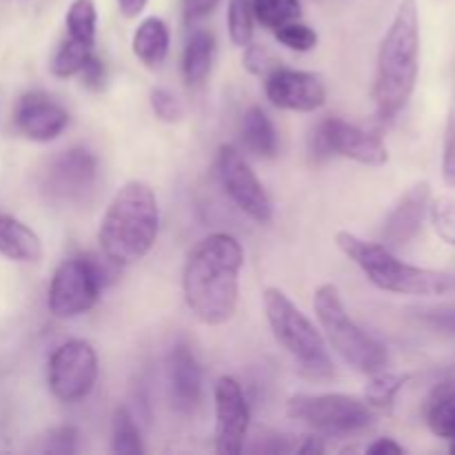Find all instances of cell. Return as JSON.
I'll use <instances>...</instances> for the list:
<instances>
[{"instance_id": "obj_1", "label": "cell", "mask_w": 455, "mask_h": 455, "mask_svg": "<svg viewBox=\"0 0 455 455\" xmlns=\"http://www.w3.org/2000/svg\"><path fill=\"white\" fill-rule=\"evenodd\" d=\"M243 262V247L229 234H212L196 244L182 269V291L200 323L218 327L234 318Z\"/></svg>"}, {"instance_id": "obj_2", "label": "cell", "mask_w": 455, "mask_h": 455, "mask_svg": "<svg viewBox=\"0 0 455 455\" xmlns=\"http://www.w3.org/2000/svg\"><path fill=\"white\" fill-rule=\"evenodd\" d=\"M420 74V12L418 0H400L378 52L373 100L382 120H394L411 100Z\"/></svg>"}, {"instance_id": "obj_3", "label": "cell", "mask_w": 455, "mask_h": 455, "mask_svg": "<svg viewBox=\"0 0 455 455\" xmlns=\"http://www.w3.org/2000/svg\"><path fill=\"white\" fill-rule=\"evenodd\" d=\"M160 209L154 189L142 180H129L116 191L98 229V243L116 267L136 265L158 238Z\"/></svg>"}, {"instance_id": "obj_4", "label": "cell", "mask_w": 455, "mask_h": 455, "mask_svg": "<svg viewBox=\"0 0 455 455\" xmlns=\"http://www.w3.org/2000/svg\"><path fill=\"white\" fill-rule=\"evenodd\" d=\"M336 244L349 260L358 265L378 289L400 296H447L455 293V274L422 269L395 258L394 249L380 243H367L351 231H338Z\"/></svg>"}, {"instance_id": "obj_5", "label": "cell", "mask_w": 455, "mask_h": 455, "mask_svg": "<svg viewBox=\"0 0 455 455\" xmlns=\"http://www.w3.org/2000/svg\"><path fill=\"white\" fill-rule=\"evenodd\" d=\"M314 309L331 349L351 369L364 373V376H373V373L387 369L389 351L347 314V307L336 284L318 287L314 298Z\"/></svg>"}, {"instance_id": "obj_6", "label": "cell", "mask_w": 455, "mask_h": 455, "mask_svg": "<svg viewBox=\"0 0 455 455\" xmlns=\"http://www.w3.org/2000/svg\"><path fill=\"white\" fill-rule=\"evenodd\" d=\"M265 314L275 340L284 351L300 364L305 376L324 380L336 373L327 354V342L315 324L289 300L280 289L269 287L265 291Z\"/></svg>"}, {"instance_id": "obj_7", "label": "cell", "mask_w": 455, "mask_h": 455, "mask_svg": "<svg viewBox=\"0 0 455 455\" xmlns=\"http://www.w3.org/2000/svg\"><path fill=\"white\" fill-rule=\"evenodd\" d=\"M287 416L329 435H351L369 429L373 409L364 400L345 394H300L287 403Z\"/></svg>"}, {"instance_id": "obj_8", "label": "cell", "mask_w": 455, "mask_h": 455, "mask_svg": "<svg viewBox=\"0 0 455 455\" xmlns=\"http://www.w3.org/2000/svg\"><path fill=\"white\" fill-rule=\"evenodd\" d=\"M107 284V269L93 256H76L62 262L49 284V311L56 318H78L98 302Z\"/></svg>"}, {"instance_id": "obj_9", "label": "cell", "mask_w": 455, "mask_h": 455, "mask_svg": "<svg viewBox=\"0 0 455 455\" xmlns=\"http://www.w3.org/2000/svg\"><path fill=\"white\" fill-rule=\"evenodd\" d=\"M311 154L315 158L336 154L367 167H382L389 160V149L382 138L342 118H327L314 129Z\"/></svg>"}, {"instance_id": "obj_10", "label": "cell", "mask_w": 455, "mask_h": 455, "mask_svg": "<svg viewBox=\"0 0 455 455\" xmlns=\"http://www.w3.org/2000/svg\"><path fill=\"white\" fill-rule=\"evenodd\" d=\"M49 389L60 403H78L98 380V355L84 340H69L53 351L47 371Z\"/></svg>"}, {"instance_id": "obj_11", "label": "cell", "mask_w": 455, "mask_h": 455, "mask_svg": "<svg viewBox=\"0 0 455 455\" xmlns=\"http://www.w3.org/2000/svg\"><path fill=\"white\" fill-rule=\"evenodd\" d=\"M218 176H220L222 189L240 212L260 225L271 222L274 204H271L269 194L235 147L222 145L218 149Z\"/></svg>"}, {"instance_id": "obj_12", "label": "cell", "mask_w": 455, "mask_h": 455, "mask_svg": "<svg viewBox=\"0 0 455 455\" xmlns=\"http://www.w3.org/2000/svg\"><path fill=\"white\" fill-rule=\"evenodd\" d=\"M98 180V158L89 149L74 147L52 160L44 191L56 203H83Z\"/></svg>"}, {"instance_id": "obj_13", "label": "cell", "mask_w": 455, "mask_h": 455, "mask_svg": "<svg viewBox=\"0 0 455 455\" xmlns=\"http://www.w3.org/2000/svg\"><path fill=\"white\" fill-rule=\"evenodd\" d=\"M213 398H216V451L220 455L243 453L249 420H251L243 387L235 378L222 376L218 378Z\"/></svg>"}, {"instance_id": "obj_14", "label": "cell", "mask_w": 455, "mask_h": 455, "mask_svg": "<svg viewBox=\"0 0 455 455\" xmlns=\"http://www.w3.org/2000/svg\"><path fill=\"white\" fill-rule=\"evenodd\" d=\"M265 93L271 105L287 111H315L327 100V89L318 76L287 67H274L267 74Z\"/></svg>"}, {"instance_id": "obj_15", "label": "cell", "mask_w": 455, "mask_h": 455, "mask_svg": "<svg viewBox=\"0 0 455 455\" xmlns=\"http://www.w3.org/2000/svg\"><path fill=\"white\" fill-rule=\"evenodd\" d=\"M16 127L34 142L56 140L69 124V114L53 98L43 92H29L18 100Z\"/></svg>"}, {"instance_id": "obj_16", "label": "cell", "mask_w": 455, "mask_h": 455, "mask_svg": "<svg viewBox=\"0 0 455 455\" xmlns=\"http://www.w3.org/2000/svg\"><path fill=\"white\" fill-rule=\"evenodd\" d=\"M431 203L429 182L420 180L398 200L382 227V244L389 249L407 247L422 229Z\"/></svg>"}, {"instance_id": "obj_17", "label": "cell", "mask_w": 455, "mask_h": 455, "mask_svg": "<svg viewBox=\"0 0 455 455\" xmlns=\"http://www.w3.org/2000/svg\"><path fill=\"white\" fill-rule=\"evenodd\" d=\"M169 391L173 407L180 413L194 411L203 394V369L187 345L173 347L169 355Z\"/></svg>"}, {"instance_id": "obj_18", "label": "cell", "mask_w": 455, "mask_h": 455, "mask_svg": "<svg viewBox=\"0 0 455 455\" xmlns=\"http://www.w3.org/2000/svg\"><path fill=\"white\" fill-rule=\"evenodd\" d=\"M0 256L13 262H38L43 258V243L25 222L0 213Z\"/></svg>"}, {"instance_id": "obj_19", "label": "cell", "mask_w": 455, "mask_h": 455, "mask_svg": "<svg viewBox=\"0 0 455 455\" xmlns=\"http://www.w3.org/2000/svg\"><path fill=\"white\" fill-rule=\"evenodd\" d=\"M132 49L147 69H158L169 53V27L163 18H145L133 34Z\"/></svg>"}, {"instance_id": "obj_20", "label": "cell", "mask_w": 455, "mask_h": 455, "mask_svg": "<svg viewBox=\"0 0 455 455\" xmlns=\"http://www.w3.org/2000/svg\"><path fill=\"white\" fill-rule=\"evenodd\" d=\"M216 56V36L209 29H196L182 53V76L187 84H200L209 76Z\"/></svg>"}, {"instance_id": "obj_21", "label": "cell", "mask_w": 455, "mask_h": 455, "mask_svg": "<svg viewBox=\"0 0 455 455\" xmlns=\"http://www.w3.org/2000/svg\"><path fill=\"white\" fill-rule=\"evenodd\" d=\"M243 142L258 158H274L278 154V133L260 107H249L243 116Z\"/></svg>"}, {"instance_id": "obj_22", "label": "cell", "mask_w": 455, "mask_h": 455, "mask_svg": "<svg viewBox=\"0 0 455 455\" xmlns=\"http://www.w3.org/2000/svg\"><path fill=\"white\" fill-rule=\"evenodd\" d=\"M407 380L409 378L404 373H394L387 371V369L373 373L367 389H364V403L371 409H378V411H391L400 389H403Z\"/></svg>"}, {"instance_id": "obj_23", "label": "cell", "mask_w": 455, "mask_h": 455, "mask_svg": "<svg viewBox=\"0 0 455 455\" xmlns=\"http://www.w3.org/2000/svg\"><path fill=\"white\" fill-rule=\"evenodd\" d=\"M67 36L74 40H80L84 44H96V27H98V12L93 0H74L67 9Z\"/></svg>"}, {"instance_id": "obj_24", "label": "cell", "mask_w": 455, "mask_h": 455, "mask_svg": "<svg viewBox=\"0 0 455 455\" xmlns=\"http://www.w3.org/2000/svg\"><path fill=\"white\" fill-rule=\"evenodd\" d=\"M111 451L118 455H142L145 444H142L140 431H138L136 420L129 413L127 407H118L114 413V429H111Z\"/></svg>"}, {"instance_id": "obj_25", "label": "cell", "mask_w": 455, "mask_h": 455, "mask_svg": "<svg viewBox=\"0 0 455 455\" xmlns=\"http://www.w3.org/2000/svg\"><path fill=\"white\" fill-rule=\"evenodd\" d=\"M92 53V44H84L80 43V40H74L67 36L60 43V47L56 49V53H53L49 69H52V74L58 76V78H69V76L80 74L84 60H87Z\"/></svg>"}, {"instance_id": "obj_26", "label": "cell", "mask_w": 455, "mask_h": 455, "mask_svg": "<svg viewBox=\"0 0 455 455\" xmlns=\"http://www.w3.org/2000/svg\"><path fill=\"white\" fill-rule=\"evenodd\" d=\"M253 16L267 29L275 31L300 18V0H251Z\"/></svg>"}, {"instance_id": "obj_27", "label": "cell", "mask_w": 455, "mask_h": 455, "mask_svg": "<svg viewBox=\"0 0 455 455\" xmlns=\"http://www.w3.org/2000/svg\"><path fill=\"white\" fill-rule=\"evenodd\" d=\"M253 16L251 0H229V9H227V29H229V38L235 47H247L253 38Z\"/></svg>"}, {"instance_id": "obj_28", "label": "cell", "mask_w": 455, "mask_h": 455, "mask_svg": "<svg viewBox=\"0 0 455 455\" xmlns=\"http://www.w3.org/2000/svg\"><path fill=\"white\" fill-rule=\"evenodd\" d=\"M425 420L431 434L451 443L455 440V400H427Z\"/></svg>"}, {"instance_id": "obj_29", "label": "cell", "mask_w": 455, "mask_h": 455, "mask_svg": "<svg viewBox=\"0 0 455 455\" xmlns=\"http://www.w3.org/2000/svg\"><path fill=\"white\" fill-rule=\"evenodd\" d=\"M429 218L435 235L449 247H455V198L438 196L429 203Z\"/></svg>"}, {"instance_id": "obj_30", "label": "cell", "mask_w": 455, "mask_h": 455, "mask_svg": "<svg viewBox=\"0 0 455 455\" xmlns=\"http://www.w3.org/2000/svg\"><path fill=\"white\" fill-rule=\"evenodd\" d=\"M275 40L293 52H311L318 44V34L309 25L293 20L275 29Z\"/></svg>"}, {"instance_id": "obj_31", "label": "cell", "mask_w": 455, "mask_h": 455, "mask_svg": "<svg viewBox=\"0 0 455 455\" xmlns=\"http://www.w3.org/2000/svg\"><path fill=\"white\" fill-rule=\"evenodd\" d=\"M149 102L154 114L158 116L163 123H178V120H182V116H185V107L178 100L176 93L169 92V89L164 87H156L154 92H151Z\"/></svg>"}, {"instance_id": "obj_32", "label": "cell", "mask_w": 455, "mask_h": 455, "mask_svg": "<svg viewBox=\"0 0 455 455\" xmlns=\"http://www.w3.org/2000/svg\"><path fill=\"white\" fill-rule=\"evenodd\" d=\"M443 180L444 185L455 189V100L447 118L443 140Z\"/></svg>"}, {"instance_id": "obj_33", "label": "cell", "mask_w": 455, "mask_h": 455, "mask_svg": "<svg viewBox=\"0 0 455 455\" xmlns=\"http://www.w3.org/2000/svg\"><path fill=\"white\" fill-rule=\"evenodd\" d=\"M76 440H78V434L74 427H58V429L49 431V435L44 438L43 451L60 455L76 453Z\"/></svg>"}, {"instance_id": "obj_34", "label": "cell", "mask_w": 455, "mask_h": 455, "mask_svg": "<svg viewBox=\"0 0 455 455\" xmlns=\"http://www.w3.org/2000/svg\"><path fill=\"white\" fill-rule=\"evenodd\" d=\"M243 62H244V69L253 76H267L275 67L271 53L267 52L265 47H258V44H251V43L244 47Z\"/></svg>"}, {"instance_id": "obj_35", "label": "cell", "mask_w": 455, "mask_h": 455, "mask_svg": "<svg viewBox=\"0 0 455 455\" xmlns=\"http://www.w3.org/2000/svg\"><path fill=\"white\" fill-rule=\"evenodd\" d=\"M420 320L427 327L434 329V331L443 333V336L455 338V309L425 311V314H420Z\"/></svg>"}, {"instance_id": "obj_36", "label": "cell", "mask_w": 455, "mask_h": 455, "mask_svg": "<svg viewBox=\"0 0 455 455\" xmlns=\"http://www.w3.org/2000/svg\"><path fill=\"white\" fill-rule=\"evenodd\" d=\"M80 74H83V83L84 87L93 89V92H100L102 87H105V80H107V71H105V62L100 60V58L96 56V53H92V56L84 60L83 69H80Z\"/></svg>"}, {"instance_id": "obj_37", "label": "cell", "mask_w": 455, "mask_h": 455, "mask_svg": "<svg viewBox=\"0 0 455 455\" xmlns=\"http://www.w3.org/2000/svg\"><path fill=\"white\" fill-rule=\"evenodd\" d=\"M220 4V0H182V16H185L187 25L198 22L213 13V9Z\"/></svg>"}, {"instance_id": "obj_38", "label": "cell", "mask_w": 455, "mask_h": 455, "mask_svg": "<svg viewBox=\"0 0 455 455\" xmlns=\"http://www.w3.org/2000/svg\"><path fill=\"white\" fill-rule=\"evenodd\" d=\"M367 453H371V455H403L404 447H400V444L395 443V440H391V438H380V440H376L373 444H369Z\"/></svg>"}, {"instance_id": "obj_39", "label": "cell", "mask_w": 455, "mask_h": 455, "mask_svg": "<svg viewBox=\"0 0 455 455\" xmlns=\"http://www.w3.org/2000/svg\"><path fill=\"white\" fill-rule=\"evenodd\" d=\"M147 3H149V0H118V7L124 18H136L138 13H142V9L147 7Z\"/></svg>"}, {"instance_id": "obj_40", "label": "cell", "mask_w": 455, "mask_h": 455, "mask_svg": "<svg viewBox=\"0 0 455 455\" xmlns=\"http://www.w3.org/2000/svg\"><path fill=\"white\" fill-rule=\"evenodd\" d=\"M449 449H451V453H455V440H451V444H449Z\"/></svg>"}]
</instances>
